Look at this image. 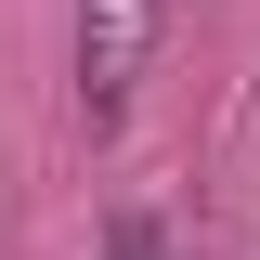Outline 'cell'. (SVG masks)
I'll return each instance as SVG.
<instances>
[{
    "label": "cell",
    "mask_w": 260,
    "mask_h": 260,
    "mask_svg": "<svg viewBox=\"0 0 260 260\" xmlns=\"http://www.w3.org/2000/svg\"><path fill=\"white\" fill-rule=\"evenodd\" d=\"M156 39H169V0H78V117H91V130L130 117Z\"/></svg>",
    "instance_id": "obj_1"
},
{
    "label": "cell",
    "mask_w": 260,
    "mask_h": 260,
    "mask_svg": "<svg viewBox=\"0 0 260 260\" xmlns=\"http://www.w3.org/2000/svg\"><path fill=\"white\" fill-rule=\"evenodd\" d=\"M104 260H169V221H156V208H117V234H104Z\"/></svg>",
    "instance_id": "obj_2"
}]
</instances>
